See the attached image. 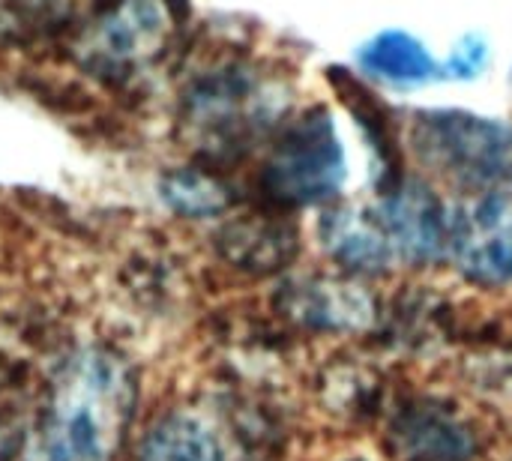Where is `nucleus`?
<instances>
[{
	"mask_svg": "<svg viewBox=\"0 0 512 461\" xmlns=\"http://www.w3.org/2000/svg\"><path fill=\"white\" fill-rule=\"evenodd\" d=\"M135 384L108 351L78 354L54 384L33 461H111L132 420Z\"/></svg>",
	"mask_w": 512,
	"mask_h": 461,
	"instance_id": "nucleus-1",
	"label": "nucleus"
},
{
	"mask_svg": "<svg viewBox=\"0 0 512 461\" xmlns=\"http://www.w3.org/2000/svg\"><path fill=\"white\" fill-rule=\"evenodd\" d=\"M348 177L345 147L336 120L324 105H312L282 123L258 171V189L273 210L327 207Z\"/></svg>",
	"mask_w": 512,
	"mask_h": 461,
	"instance_id": "nucleus-2",
	"label": "nucleus"
},
{
	"mask_svg": "<svg viewBox=\"0 0 512 461\" xmlns=\"http://www.w3.org/2000/svg\"><path fill=\"white\" fill-rule=\"evenodd\" d=\"M417 159L468 192L512 177V126L462 111L423 108L411 117Z\"/></svg>",
	"mask_w": 512,
	"mask_h": 461,
	"instance_id": "nucleus-3",
	"label": "nucleus"
},
{
	"mask_svg": "<svg viewBox=\"0 0 512 461\" xmlns=\"http://www.w3.org/2000/svg\"><path fill=\"white\" fill-rule=\"evenodd\" d=\"M447 258L477 285H512V177L468 192L450 213Z\"/></svg>",
	"mask_w": 512,
	"mask_h": 461,
	"instance_id": "nucleus-4",
	"label": "nucleus"
},
{
	"mask_svg": "<svg viewBox=\"0 0 512 461\" xmlns=\"http://www.w3.org/2000/svg\"><path fill=\"white\" fill-rule=\"evenodd\" d=\"M276 99L252 69L228 66L204 75L186 96V117L210 153L243 147L252 135L276 126Z\"/></svg>",
	"mask_w": 512,
	"mask_h": 461,
	"instance_id": "nucleus-5",
	"label": "nucleus"
},
{
	"mask_svg": "<svg viewBox=\"0 0 512 461\" xmlns=\"http://www.w3.org/2000/svg\"><path fill=\"white\" fill-rule=\"evenodd\" d=\"M372 210L399 264L423 267L447 255L450 213L429 183L402 177L387 192H378Z\"/></svg>",
	"mask_w": 512,
	"mask_h": 461,
	"instance_id": "nucleus-6",
	"label": "nucleus"
},
{
	"mask_svg": "<svg viewBox=\"0 0 512 461\" xmlns=\"http://www.w3.org/2000/svg\"><path fill=\"white\" fill-rule=\"evenodd\" d=\"M168 36V9L159 0H114L99 18L90 42V72L102 81H123L135 60H150Z\"/></svg>",
	"mask_w": 512,
	"mask_h": 461,
	"instance_id": "nucleus-7",
	"label": "nucleus"
},
{
	"mask_svg": "<svg viewBox=\"0 0 512 461\" xmlns=\"http://www.w3.org/2000/svg\"><path fill=\"white\" fill-rule=\"evenodd\" d=\"M318 237L327 255L348 273L381 276L399 267L396 252L372 207L327 204L318 222Z\"/></svg>",
	"mask_w": 512,
	"mask_h": 461,
	"instance_id": "nucleus-8",
	"label": "nucleus"
},
{
	"mask_svg": "<svg viewBox=\"0 0 512 461\" xmlns=\"http://www.w3.org/2000/svg\"><path fill=\"white\" fill-rule=\"evenodd\" d=\"M396 444L408 461H471L477 441L465 423L435 405H417L399 417Z\"/></svg>",
	"mask_w": 512,
	"mask_h": 461,
	"instance_id": "nucleus-9",
	"label": "nucleus"
},
{
	"mask_svg": "<svg viewBox=\"0 0 512 461\" xmlns=\"http://www.w3.org/2000/svg\"><path fill=\"white\" fill-rule=\"evenodd\" d=\"M288 306L294 318L312 330H357L372 324V300L351 282L312 279L291 288Z\"/></svg>",
	"mask_w": 512,
	"mask_h": 461,
	"instance_id": "nucleus-10",
	"label": "nucleus"
},
{
	"mask_svg": "<svg viewBox=\"0 0 512 461\" xmlns=\"http://www.w3.org/2000/svg\"><path fill=\"white\" fill-rule=\"evenodd\" d=\"M294 228L282 222L276 213L270 216H243L222 228L219 249L222 255L249 273H270L291 261L294 255Z\"/></svg>",
	"mask_w": 512,
	"mask_h": 461,
	"instance_id": "nucleus-11",
	"label": "nucleus"
},
{
	"mask_svg": "<svg viewBox=\"0 0 512 461\" xmlns=\"http://www.w3.org/2000/svg\"><path fill=\"white\" fill-rule=\"evenodd\" d=\"M363 72L396 87H417L441 75V63L408 30H381L357 51Z\"/></svg>",
	"mask_w": 512,
	"mask_h": 461,
	"instance_id": "nucleus-12",
	"label": "nucleus"
},
{
	"mask_svg": "<svg viewBox=\"0 0 512 461\" xmlns=\"http://www.w3.org/2000/svg\"><path fill=\"white\" fill-rule=\"evenodd\" d=\"M333 87L336 93L345 99V105L351 108V114L357 117L360 129L366 132V141L375 153V192H387L390 186H396L405 174L399 168V156H396V135L393 126L387 120V108L363 90V84L348 75V72H333Z\"/></svg>",
	"mask_w": 512,
	"mask_h": 461,
	"instance_id": "nucleus-13",
	"label": "nucleus"
},
{
	"mask_svg": "<svg viewBox=\"0 0 512 461\" xmlns=\"http://www.w3.org/2000/svg\"><path fill=\"white\" fill-rule=\"evenodd\" d=\"M138 461H228V456L201 417L171 414L147 432Z\"/></svg>",
	"mask_w": 512,
	"mask_h": 461,
	"instance_id": "nucleus-14",
	"label": "nucleus"
},
{
	"mask_svg": "<svg viewBox=\"0 0 512 461\" xmlns=\"http://www.w3.org/2000/svg\"><path fill=\"white\" fill-rule=\"evenodd\" d=\"M162 198L174 213L189 219H207L231 204V189L207 168H177L162 180Z\"/></svg>",
	"mask_w": 512,
	"mask_h": 461,
	"instance_id": "nucleus-15",
	"label": "nucleus"
},
{
	"mask_svg": "<svg viewBox=\"0 0 512 461\" xmlns=\"http://www.w3.org/2000/svg\"><path fill=\"white\" fill-rule=\"evenodd\" d=\"M489 60H492L489 42L480 33H468L453 45V51L441 63V75L453 81H474L489 69Z\"/></svg>",
	"mask_w": 512,
	"mask_h": 461,
	"instance_id": "nucleus-16",
	"label": "nucleus"
},
{
	"mask_svg": "<svg viewBox=\"0 0 512 461\" xmlns=\"http://www.w3.org/2000/svg\"><path fill=\"white\" fill-rule=\"evenodd\" d=\"M6 444H9V438H6V429H3V423H0V453H3Z\"/></svg>",
	"mask_w": 512,
	"mask_h": 461,
	"instance_id": "nucleus-17",
	"label": "nucleus"
}]
</instances>
